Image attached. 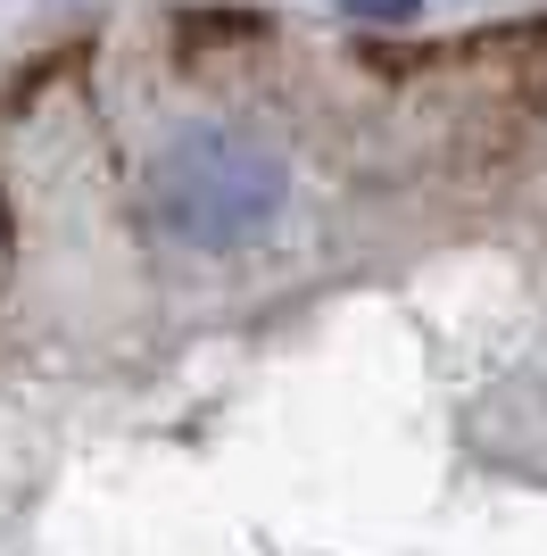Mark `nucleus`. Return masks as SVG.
I'll list each match as a JSON object with an SVG mask.
<instances>
[{
    "label": "nucleus",
    "instance_id": "nucleus-1",
    "mask_svg": "<svg viewBox=\"0 0 547 556\" xmlns=\"http://www.w3.org/2000/svg\"><path fill=\"white\" fill-rule=\"evenodd\" d=\"M291 208V175L266 141L250 134H225V125H182L150 159V225L166 241L200 257H225V250H250L282 225Z\"/></svg>",
    "mask_w": 547,
    "mask_h": 556
}]
</instances>
